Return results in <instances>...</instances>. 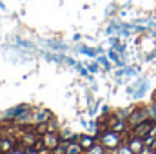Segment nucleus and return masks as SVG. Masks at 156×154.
<instances>
[{
    "instance_id": "nucleus-14",
    "label": "nucleus",
    "mask_w": 156,
    "mask_h": 154,
    "mask_svg": "<svg viewBox=\"0 0 156 154\" xmlns=\"http://www.w3.org/2000/svg\"><path fill=\"white\" fill-rule=\"evenodd\" d=\"M80 51H82V54H87V56H96V49H91V47H87V45H80L78 47Z\"/></svg>"
},
{
    "instance_id": "nucleus-2",
    "label": "nucleus",
    "mask_w": 156,
    "mask_h": 154,
    "mask_svg": "<svg viewBox=\"0 0 156 154\" xmlns=\"http://www.w3.org/2000/svg\"><path fill=\"white\" fill-rule=\"evenodd\" d=\"M156 120L153 118H145L144 121H140L138 125H134V127H131V136H138V138H145L151 131H153V127H154Z\"/></svg>"
},
{
    "instance_id": "nucleus-16",
    "label": "nucleus",
    "mask_w": 156,
    "mask_h": 154,
    "mask_svg": "<svg viewBox=\"0 0 156 154\" xmlns=\"http://www.w3.org/2000/svg\"><path fill=\"white\" fill-rule=\"evenodd\" d=\"M9 154H26V147H22V149L20 147H13V151Z\"/></svg>"
},
{
    "instance_id": "nucleus-24",
    "label": "nucleus",
    "mask_w": 156,
    "mask_h": 154,
    "mask_svg": "<svg viewBox=\"0 0 156 154\" xmlns=\"http://www.w3.org/2000/svg\"><path fill=\"white\" fill-rule=\"evenodd\" d=\"M153 151H156V143H154V145H153Z\"/></svg>"
},
{
    "instance_id": "nucleus-8",
    "label": "nucleus",
    "mask_w": 156,
    "mask_h": 154,
    "mask_svg": "<svg viewBox=\"0 0 156 154\" xmlns=\"http://www.w3.org/2000/svg\"><path fill=\"white\" fill-rule=\"evenodd\" d=\"M96 143V138L94 136H91V134H80V140H78V145L87 152L93 145Z\"/></svg>"
},
{
    "instance_id": "nucleus-19",
    "label": "nucleus",
    "mask_w": 156,
    "mask_h": 154,
    "mask_svg": "<svg viewBox=\"0 0 156 154\" xmlns=\"http://www.w3.org/2000/svg\"><path fill=\"white\" fill-rule=\"evenodd\" d=\"M98 62H100V64H102V65H104V67H105V69H109V62H107V60H105V58H100V60H98Z\"/></svg>"
},
{
    "instance_id": "nucleus-20",
    "label": "nucleus",
    "mask_w": 156,
    "mask_h": 154,
    "mask_svg": "<svg viewBox=\"0 0 156 154\" xmlns=\"http://www.w3.org/2000/svg\"><path fill=\"white\" fill-rule=\"evenodd\" d=\"M87 67H89L91 73H96V71H98V65H96V64H91V65H87Z\"/></svg>"
},
{
    "instance_id": "nucleus-15",
    "label": "nucleus",
    "mask_w": 156,
    "mask_h": 154,
    "mask_svg": "<svg viewBox=\"0 0 156 154\" xmlns=\"http://www.w3.org/2000/svg\"><path fill=\"white\" fill-rule=\"evenodd\" d=\"M116 152H118V154H134L131 149H129V145H127L125 142H123V143H122V145L116 149Z\"/></svg>"
},
{
    "instance_id": "nucleus-22",
    "label": "nucleus",
    "mask_w": 156,
    "mask_h": 154,
    "mask_svg": "<svg viewBox=\"0 0 156 154\" xmlns=\"http://www.w3.org/2000/svg\"><path fill=\"white\" fill-rule=\"evenodd\" d=\"M153 100H154V102H156V91H154V93H153Z\"/></svg>"
},
{
    "instance_id": "nucleus-18",
    "label": "nucleus",
    "mask_w": 156,
    "mask_h": 154,
    "mask_svg": "<svg viewBox=\"0 0 156 154\" xmlns=\"http://www.w3.org/2000/svg\"><path fill=\"white\" fill-rule=\"evenodd\" d=\"M109 56H111V60H115V62H118V53L115 51V49H111V51H109Z\"/></svg>"
},
{
    "instance_id": "nucleus-3",
    "label": "nucleus",
    "mask_w": 156,
    "mask_h": 154,
    "mask_svg": "<svg viewBox=\"0 0 156 154\" xmlns=\"http://www.w3.org/2000/svg\"><path fill=\"white\" fill-rule=\"evenodd\" d=\"M145 118H149V114H147V107H136V109H133L131 114H129V118H127V125H129V129L134 127V125H138V123L144 121Z\"/></svg>"
},
{
    "instance_id": "nucleus-21",
    "label": "nucleus",
    "mask_w": 156,
    "mask_h": 154,
    "mask_svg": "<svg viewBox=\"0 0 156 154\" xmlns=\"http://www.w3.org/2000/svg\"><path fill=\"white\" fill-rule=\"evenodd\" d=\"M105 154H118V152H116V149H115V151H111V152H105Z\"/></svg>"
},
{
    "instance_id": "nucleus-17",
    "label": "nucleus",
    "mask_w": 156,
    "mask_h": 154,
    "mask_svg": "<svg viewBox=\"0 0 156 154\" xmlns=\"http://www.w3.org/2000/svg\"><path fill=\"white\" fill-rule=\"evenodd\" d=\"M26 154H40V151L35 147H26Z\"/></svg>"
},
{
    "instance_id": "nucleus-12",
    "label": "nucleus",
    "mask_w": 156,
    "mask_h": 154,
    "mask_svg": "<svg viewBox=\"0 0 156 154\" xmlns=\"http://www.w3.org/2000/svg\"><path fill=\"white\" fill-rule=\"evenodd\" d=\"M105 151H107V149H105L102 143H98V142H96V143L87 151V154H105Z\"/></svg>"
},
{
    "instance_id": "nucleus-4",
    "label": "nucleus",
    "mask_w": 156,
    "mask_h": 154,
    "mask_svg": "<svg viewBox=\"0 0 156 154\" xmlns=\"http://www.w3.org/2000/svg\"><path fill=\"white\" fill-rule=\"evenodd\" d=\"M62 140H64V138H60L58 131H56V132H44V134H42V143H44V149H47V151H53Z\"/></svg>"
},
{
    "instance_id": "nucleus-9",
    "label": "nucleus",
    "mask_w": 156,
    "mask_h": 154,
    "mask_svg": "<svg viewBox=\"0 0 156 154\" xmlns=\"http://www.w3.org/2000/svg\"><path fill=\"white\" fill-rule=\"evenodd\" d=\"M15 147V142L9 136H2L0 138V154H9Z\"/></svg>"
},
{
    "instance_id": "nucleus-1",
    "label": "nucleus",
    "mask_w": 156,
    "mask_h": 154,
    "mask_svg": "<svg viewBox=\"0 0 156 154\" xmlns=\"http://www.w3.org/2000/svg\"><path fill=\"white\" fill-rule=\"evenodd\" d=\"M123 142H125V140H122V132L111 131V129L102 131V134H100V143H102L107 151H115V149H118Z\"/></svg>"
},
{
    "instance_id": "nucleus-7",
    "label": "nucleus",
    "mask_w": 156,
    "mask_h": 154,
    "mask_svg": "<svg viewBox=\"0 0 156 154\" xmlns=\"http://www.w3.org/2000/svg\"><path fill=\"white\" fill-rule=\"evenodd\" d=\"M53 118V114L45 109H38V111H33V116H31V123H44V121H49Z\"/></svg>"
},
{
    "instance_id": "nucleus-25",
    "label": "nucleus",
    "mask_w": 156,
    "mask_h": 154,
    "mask_svg": "<svg viewBox=\"0 0 156 154\" xmlns=\"http://www.w3.org/2000/svg\"><path fill=\"white\" fill-rule=\"evenodd\" d=\"M151 154H156V151H151Z\"/></svg>"
},
{
    "instance_id": "nucleus-23",
    "label": "nucleus",
    "mask_w": 156,
    "mask_h": 154,
    "mask_svg": "<svg viewBox=\"0 0 156 154\" xmlns=\"http://www.w3.org/2000/svg\"><path fill=\"white\" fill-rule=\"evenodd\" d=\"M0 9H5V7H4V4H2V2H0Z\"/></svg>"
},
{
    "instance_id": "nucleus-13",
    "label": "nucleus",
    "mask_w": 156,
    "mask_h": 154,
    "mask_svg": "<svg viewBox=\"0 0 156 154\" xmlns=\"http://www.w3.org/2000/svg\"><path fill=\"white\" fill-rule=\"evenodd\" d=\"M47 45L53 47V49H58V51H66V49H67V45H66L64 42H55V40H49Z\"/></svg>"
},
{
    "instance_id": "nucleus-5",
    "label": "nucleus",
    "mask_w": 156,
    "mask_h": 154,
    "mask_svg": "<svg viewBox=\"0 0 156 154\" xmlns=\"http://www.w3.org/2000/svg\"><path fill=\"white\" fill-rule=\"evenodd\" d=\"M127 145H129V149H131L134 154H145L147 151H151V149L145 147L144 138H138V136H131V140L127 142Z\"/></svg>"
},
{
    "instance_id": "nucleus-6",
    "label": "nucleus",
    "mask_w": 156,
    "mask_h": 154,
    "mask_svg": "<svg viewBox=\"0 0 156 154\" xmlns=\"http://www.w3.org/2000/svg\"><path fill=\"white\" fill-rule=\"evenodd\" d=\"M26 109H29V105H27V103H20V105H16V107H13V109H9L7 113H4V114H2V120H4V121H9V120H15V118H16L18 114H22V113H24Z\"/></svg>"
},
{
    "instance_id": "nucleus-10",
    "label": "nucleus",
    "mask_w": 156,
    "mask_h": 154,
    "mask_svg": "<svg viewBox=\"0 0 156 154\" xmlns=\"http://www.w3.org/2000/svg\"><path fill=\"white\" fill-rule=\"evenodd\" d=\"M67 142H69V140H67ZM66 154H83V149H82L78 143L69 142V143H67V149H66Z\"/></svg>"
},
{
    "instance_id": "nucleus-11",
    "label": "nucleus",
    "mask_w": 156,
    "mask_h": 154,
    "mask_svg": "<svg viewBox=\"0 0 156 154\" xmlns=\"http://www.w3.org/2000/svg\"><path fill=\"white\" fill-rule=\"evenodd\" d=\"M67 143H69L67 140H62V142H60V143H58V145H56V147H55V149L51 151V154H66Z\"/></svg>"
}]
</instances>
